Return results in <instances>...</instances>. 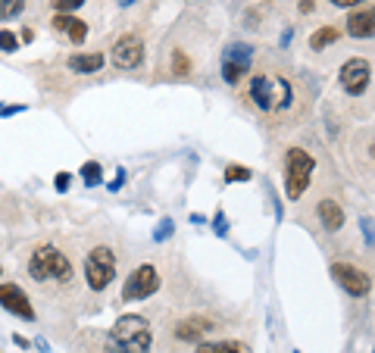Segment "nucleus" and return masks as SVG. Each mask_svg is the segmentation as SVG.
<instances>
[{
  "label": "nucleus",
  "instance_id": "f257e3e1",
  "mask_svg": "<svg viewBox=\"0 0 375 353\" xmlns=\"http://www.w3.org/2000/svg\"><path fill=\"white\" fill-rule=\"evenodd\" d=\"M247 97L262 116H278L294 103V85L278 72H256L247 82Z\"/></svg>",
  "mask_w": 375,
  "mask_h": 353
},
{
  "label": "nucleus",
  "instance_id": "f03ea898",
  "mask_svg": "<svg viewBox=\"0 0 375 353\" xmlns=\"http://www.w3.org/2000/svg\"><path fill=\"white\" fill-rule=\"evenodd\" d=\"M153 332L150 322L138 313H125L110 328V353H150Z\"/></svg>",
  "mask_w": 375,
  "mask_h": 353
},
{
  "label": "nucleus",
  "instance_id": "7ed1b4c3",
  "mask_svg": "<svg viewBox=\"0 0 375 353\" xmlns=\"http://www.w3.org/2000/svg\"><path fill=\"white\" fill-rule=\"evenodd\" d=\"M28 275L35 282H60V284H69L72 282V263L69 257L53 244H38L28 257Z\"/></svg>",
  "mask_w": 375,
  "mask_h": 353
},
{
  "label": "nucleus",
  "instance_id": "20e7f679",
  "mask_svg": "<svg viewBox=\"0 0 375 353\" xmlns=\"http://www.w3.org/2000/svg\"><path fill=\"white\" fill-rule=\"evenodd\" d=\"M316 175V157L303 147H288L285 153V194L288 200L297 203L306 194V188L312 184Z\"/></svg>",
  "mask_w": 375,
  "mask_h": 353
},
{
  "label": "nucleus",
  "instance_id": "39448f33",
  "mask_svg": "<svg viewBox=\"0 0 375 353\" xmlns=\"http://www.w3.org/2000/svg\"><path fill=\"white\" fill-rule=\"evenodd\" d=\"M116 250L106 244H97L88 250L85 257V284L94 291V294H100V291H106L112 284V278H116Z\"/></svg>",
  "mask_w": 375,
  "mask_h": 353
},
{
  "label": "nucleus",
  "instance_id": "423d86ee",
  "mask_svg": "<svg viewBox=\"0 0 375 353\" xmlns=\"http://www.w3.org/2000/svg\"><path fill=\"white\" fill-rule=\"evenodd\" d=\"M250 66H253V44H247V41L228 44L222 51V66H219L222 82L231 85V88H238V85L250 76Z\"/></svg>",
  "mask_w": 375,
  "mask_h": 353
},
{
  "label": "nucleus",
  "instance_id": "0eeeda50",
  "mask_svg": "<svg viewBox=\"0 0 375 353\" xmlns=\"http://www.w3.org/2000/svg\"><path fill=\"white\" fill-rule=\"evenodd\" d=\"M160 291V272H156L153 263H141L131 269V275L125 278L122 284V300L125 303H138V300H147Z\"/></svg>",
  "mask_w": 375,
  "mask_h": 353
},
{
  "label": "nucleus",
  "instance_id": "6e6552de",
  "mask_svg": "<svg viewBox=\"0 0 375 353\" xmlns=\"http://www.w3.org/2000/svg\"><path fill=\"white\" fill-rule=\"evenodd\" d=\"M338 85H341L344 94L362 97L369 91V85H372V63L362 57H350L341 66V72H338Z\"/></svg>",
  "mask_w": 375,
  "mask_h": 353
},
{
  "label": "nucleus",
  "instance_id": "1a4fd4ad",
  "mask_svg": "<svg viewBox=\"0 0 375 353\" xmlns=\"http://www.w3.org/2000/svg\"><path fill=\"white\" fill-rule=\"evenodd\" d=\"M112 66L122 72H131V69H141L144 66V41L141 35L128 32L122 38H116L112 44Z\"/></svg>",
  "mask_w": 375,
  "mask_h": 353
},
{
  "label": "nucleus",
  "instance_id": "9d476101",
  "mask_svg": "<svg viewBox=\"0 0 375 353\" xmlns=\"http://www.w3.org/2000/svg\"><path fill=\"white\" fill-rule=\"evenodd\" d=\"M331 278H335L350 297H366L369 291H372L369 272L360 269V266H353V263H331Z\"/></svg>",
  "mask_w": 375,
  "mask_h": 353
},
{
  "label": "nucleus",
  "instance_id": "9b49d317",
  "mask_svg": "<svg viewBox=\"0 0 375 353\" xmlns=\"http://www.w3.org/2000/svg\"><path fill=\"white\" fill-rule=\"evenodd\" d=\"M0 307H3L6 313L19 316V319H25V322H35L38 319V313H35V307H31L28 294H25L16 282H3V284H0Z\"/></svg>",
  "mask_w": 375,
  "mask_h": 353
},
{
  "label": "nucleus",
  "instance_id": "f8f14e48",
  "mask_svg": "<svg viewBox=\"0 0 375 353\" xmlns=\"http://www.w3.org/2000/svg\"><path fill=\"white\" fill-rule=\"evenodd\" d=\"M344 26H347V35H350V38H372V35H375V10L372 7H369V3H366V7H360V10H353V13H350L347 16V22H344Z\"/></svg>",
  "mask_w": 375,
  "mask_h": 353
},
{
  "label": "nucleus",
  "instance_id": "ddd939ff",
  "mask_svg": "<svg viewBox=\"0 0 375 353\" xmlns=\"http://www.w3.org/2000/svg\"><path fill=\"white\" fill-rule=\"evenodd\" d=\"M212 319H206V316H188V319H181L178 325H175V334H178V341H203L206 334L212 332Z\"/></svg>",
  "mask_w": 375,
  "mask_h": 353
},
{
  "label": "nucleus",
  "instance_id": "4468645a",
  "mask_svg": "<svg viewBox=\"0 0 375 353\" xmlns=\"http://www.w3.org/2000/svg\"><path fill=\"white\" fill-rule=\"evenodd\" d=\"M316 216H319L325 232H341L344 228V207L335 200V197H322L319 207H316Z\"/></svg>",
  "mask_w": 375,
  "mask_h": 353
},
{
  "label": "nucleus",
  "instance_id": "2eb2a0df",
  "mask_svg": "<svg viewBox=\"0 0 375 353\" xmlns=\"http://www.w3.org/2000/svg\"><path fill=\"white\" fill-rule=\"evenodd\" d=\"M103 63H106V57L100 51H81L66 60V66L72 72H78V76H94V72L103 69Z\"/></svg>",
  "mask_w": 375,
  "mask_h": 353
},
{
  "label": "nucleus",
  "instance_id": "dca6fc26",
  "mask_svg": "<svg viewBox=\"0 0 375 353\" xmlns=\"http://www.w3.org/2000/svg\"><path fill=\"white\" fill-rule=\"evenodd\" d=\"M53 28L56 32H66L72 44H81V41L88 38V22L75 19V16H69V13H56L53 16Z\"/></svg>",
  "mask_w": 375,
  "mask_h": 353
},
{
  "label": "nucleus",
  "instance_id": "f3484780",
  "mask_svg": "<svg viewBox=\"0 0 375 353\" xmlns=\"http://www.w3.org/2000/svg\"><path fill=\"white\" fill-rule=\"evenodd\" d=\"M194 353H250L244 341H200Z\"/></svg>",
  "mask_w": 375,
  "mask_h": 353
},
{
  "label": "nucleus",
  "instance_id": "a211bd4d",
  "mask_svg": "<svg viewBox=\"0 0 375 353\" xmlns=\"http://www.w3.org/2000/svg\"><path fill=\"white\" fill-rule=\"evenodd\" d=\"M341 41V28L338 26H322L310 35V51H325V47L338 44Z\"/></svg>",
  "mask_w": 375,
  "mask_h": 353
},
{
  "label": "nucleus",
  "instance_id": "6ab92c4d",
  "mask_svg": "<svg viewBox=\"0 0 375 353\" xmlns=\"http://www.w3.org/2000/svg\"><path fill=\"white\" fill-rule=\"evenodd\" d=\"M81 182H85L88 188H97V184L103 182V169H100V163H94L91 160V163L81 166Z\"/></svg>",
  "mask_w": 375,
  "mask_h": 353
},
{
  "label": "nucleus",
  "instance_id": "aec40b11",
  "mask_svg": "<svg viewBox=\"0 0 375 353\" xmlns=\"http://www.w3.org/2000/svg\"><path fill=\"white\" fill-rule=\"evenodd\" d=\"M22 10H25V0H0V22L16 19Z\"/></svg>",
  "mask_w": 375,
  "mask_h": 353
},
{
  "label": "nucleus",
  "instance_id": "412c9836",
  "mask_svg": "<svg viewBox=\"0 0 375 353\" xmlns=\"http://www.w3.org/2000/svg\"><path fill=\"white\" fill-rule=\"evenodd\" d=\"M253 178V172L247 169V166H238V163H231V166H225V182H250Z\"/></svg>",
  "mask_w": 375,
  "mask_h": 353
},
{
  "label": "nucleus",
  "instance_id": "4be33fe9",
  "mask_svg": "<svg viewBox=\"0 0 375 353\" xmlns=\"http://www.w3.org/2000/svg\"><path fill=\"white\" fill-rule=\"evenodd\" d=\"M191 72V60L185 57V51H172V76H188Z\"/></svg>",
  "mask_w": 375,
  "mask_h": 353
},
{
  "label": "nucleus",
  "instance_id": "5701e85b",
  "mask_svg": "<svg viewBox=\"0 0 375 353\" xmlns=\"http://www.w3.org/2000/svg\"><path fill=\"white\" fill-rule=\"evenodd\" d=\"M0 51H3V53L19 51V38L10 32V28H3V32H0Z\"/></svg>",
  "mask_w": 375,
  "mask_h": 353
},
{
  "label": "nucleus",
  "instance_id": "b1692460",
  "mask_svg": "<svg viewBox=\"0 0 375 353\" xmlns=\"http://www.w3.org/2000/svg\"><path fill=\"white\" fill-rule=\"evenodd\" d=\"M85 7V0H53V10L56 13H72V10Z\"/></svg>",
  "mask_w": 375,
  "mask_h": 353
},
{
  "label": "nucleus",
  "instance_id": "393cba45",
  "mask_svg": "<svg viewBox=\"0 0 375 353\" xmlns=\"http://www.w3.org/2000/svg\"><path fill=\"white\" fill-rule=\"evenodd\" d=\"M166 238H172V219H162L153 232V241H166Z\"/></svg>",
  "mask_w": 375,
  "mask_h": 353
},
{
  "label": "nucleus",
  "instance_id": "a878e982",
  "mask_svg": "<svg viewBox=\"0 0 375 353\" xmlns=\"http://www.w3.org/2000/svg\"><path fill=\"white\" fill-rule=\"evenodd\" d=\"M212 228H216L219 238H225V234H228V219H225V213H216V222H212Z\"/></svg>",
  "mask_w": 375,
  "mask_h": 353
},
{
  "label": "nucleus",
  "instance_id": "bb28decb",
  "mask_svg": "<svg viewBox=\"0 0 375 353\" xmlns=\"http://www.w3.org/2000/svg\"><path fill=\"white\" fill-rule=\"evenodd\" d=\"M69 182H72V178H69V172H60V175L53 178V188H56V191H66Z\"/></svg>",
  "mask_w": 375,
  "mask_h": 353
},
{
  "label": "nucleus",
  "instance_id": "cd10ccee",
  "mask_svg": "<svg viewBox=\"0 0 375 353\" xmlns=\"http://www.w3.org/2000/svg\"><path fill=\"white\" fill-rule=\"evenodd\" d=\"M360 225H362V234H366V244L372 247V219H362Z\"/></svg>",
  "mask_w": 375,
  "mask_h": 353
},
{
  "label": "nucleus",
  "instance_id": "c85d7f7f",
  "mask_svg": "<svg viewBox=\"0 0 375 353\" xmlns=\"http://www.w3.org/2000/svg\"><path fill=\"white\" fill-rule=\"evenodd\" d=\"M22 103H16V107H0V116H12V113H22Z\"/></svg>",
  "mask_w": 375,
  "mask_h": 353
},
{
  "label": "nucleus",
  "instance_id": "c756f323",
  "mask_svg": "<svg viewBox=\"0 0 375 353\" xmlns=\"http://www.w3.org/2000/svg\"><path fill=\"white\" fill-rule=\"evenodd\" d=\"M331 3H335V7H360L362 0H331Z\"/></svg>",
  "mask_w": 375,
  "mask_h": 353
},
{
  "label": "nucleus",
  "instance_id": "7c9ffc66",
  "mask_svg": "<svg viewBox=\"0 0 375 353\" xmlns=\"http://www.w3.org/2000/svg\"><path fill=\"white\" fill-rule=\"evenodd\" d=\"M312 3H316V0H300V13H310V10H312Z\"/></svg>",
  "mask_w": 375,
  "mask_h": 353
},
{
  "label": "nucleus",
  "instance_id": "2f4dec72",
  "mask_svg": "<svg viewBox=\"0 0 375 353\" xmlns=\"http://www.w3.org/2000/svg\"><path fill=\"white\" fill-rule=\"evenodd\" d=\"M12 341H16L19 347H28V338H22V334H12Z\"/></svg>",
  "mask_w": 375,
  "mask_h": 353
},
{
  "label": "nucleus",
  "instance_id": "473e14b6",
  "mask_svg": "<svg viewBox=\"0 0 375 353\" xmlns=\"http://www.w3.org/2000/svg\"><path fill=\"white\" fill-rule=\"evenodd\" d=\"M119 7H131V3H138V0H116Z\"/></svg>",
  "mask_w": 375,
  "mask_h": 353
},
{
  "label": "nucleus",
  "instance_id": "72a5a7b5",
  "mask_svg": "<svg viewBox=\"0 0 375 353\" xmlns=\"http://www.w3.org/2000/svg\"><path fill=\"white\" fill-rule=\"evenodd\" d=\"M0 275H3V269H0Z\"/></svg>",
  "mask_w": 375,
  "mask_h": 353
},
{
  "label": "nucleus",
  "instance_id": "f704fd0d",
  "mask_svg": "<svg viewBox=\"0 0 375 353\" xmlns=\"http://www.w3.org/2000/svg\"><path fill=\"white\" fill-rule=\"evenodd\" d=\"M294 353H300V350H294Z\"/></svg>",
  "mask_w": 375,
  "mask_h": 353
}]
</instances>
